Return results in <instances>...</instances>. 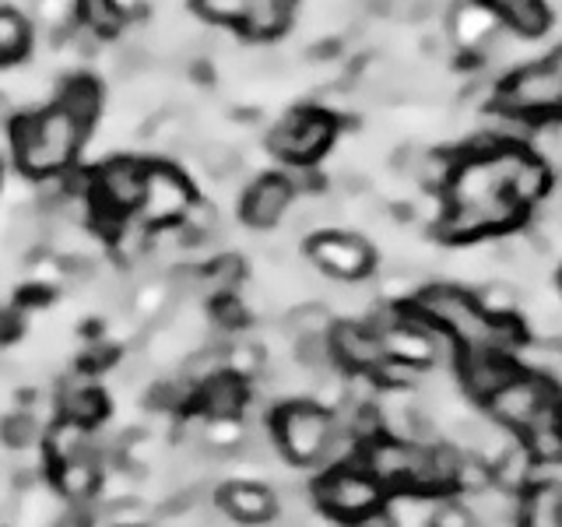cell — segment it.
<instances>
[{
	"label": "cell",
	"mask_w": 562,
	"mask_h": 527,
	"mask_svg": "<svg viewBox=\"0 0 562 527\" xmlns=\"http://www.w3.org/2000/svg\"><path fill=\"white\" fill-rule=\"evenodd\" d=\"M102 110L95 81H67L43 110L11 123V162L32 180H60L78 166L85 141Z\"/></svg>",
	"instance_id": "1"
},
{
	"label": "cell",
	"mask_w": 562,
	"mask_h": 527,
	"mask_svg": "<svg viewBox=\"0 0 562 527\" xmlns=\"http://www.w3.org/2000/svg\"><path fill=\"white\" fill-rule=\"evenodd\" d=\"M415 306L447 334L457 351H514L527 338L514 316H488L474 292L457 285H426L415 295Z\"/></svg>",
	"instance_id": "2"
},
{
	"label": "cell",
	"mask_w": 562,
	"mask_h": 527,
	"mask_svg": "<svg viewBox=\"0 0 562 527\" xmlns=\"http://www.w3.org/2000/svg\"><path fill=\"white\" fill-rule=\"evenodd\" d=\"M496 110L520 120H549L562 113V46L535 64H520L496 88Z\"/></svg>",
	"instance_id": "3"
},
{
	"label": "cell",
	"mask_w": 562,
	"mask_h": 527,
	"mask_svg": "<svg viewBox=\"0 0 562 527\" xmlns=\"http://www.w3.org/2000/svg\"><path fill=\"white\" fill-rule=\"evenodd\" d=\"M145 172L148 162H140L134 155H116L88 176V193H92L95 204L92 218L102 222L110 236H116L123 222L137 215L140 193H145Z\"/></svg>",
	"instance_id": "4"
},
{
	"label": "cell",
	"mask_w": 562,
	"mask_h": 527,
	"mask_svg": "<svg viewBox=\"0 0 562 527\" xmlns=\"http://www.w3.org/2000/svg\"><path fill=\"white\" fill-rule=\"evenodd\" d=\"M338 137V113L324 105H303L281 116L268 134V152L292 169H310L330 152Z\"/></svg>",
	"instance_id": "5"
},
{
	"label": "cell",
	"mask_w": 562,
	"mask_h": 527,
	"mask_svg": "<svg viewBox=\"0 0 562 527\" xmlns=\"http://www.w3.org/2000/svg\"><path fill=\"white\" fill-rule=\"evenodd\" d=\"M334 415L316 401H289L274 415V439L278 450L295 464H321L324 450L334 436Z\"/></svg>",
	"instance_id": "6"
},
{
	"label": "cell",
	"mask_w": 562,
	"mask_h": 527,
	"mask_svg": "<svg viewBox=\"0 0 562 527\" xmlns=\"http://www.w3.org/2000/svg\"><path fill=\"white\" fill-rule=\"evenodd\" d=\"M383 500H386V485L362 461L327 468L324 479L316 482V503L345 524L373 514V509L383 506Z\"/></svg>",
	"instance_id": "7"
},
{
	"label": "cell",
	"mask_w": 562,
	"mask_h": 527,
	"mask_svg": "<svg viewBox=\"0 0 562 527\" xmlns=\"http://www.w3.org/2000/svg\"><path fill=\"white\" fill-rule=\"evenodd\" d=\"M193 201H198V193H193L183 169H176L169 162H148L137 222L151 228V233H158V228H176L187 218Z\"/></svg>",
	"instance_id": "8"
},
{
	"label": "cell",
	"mask_w": 562,
	"mask_h": 527,
	"mask_svg": "<svg viewBox=\"0 0 562 527\" xmlns=\"http://www.w3.org/2000/svg\"><path fill=\"white\" fill-rule=\"evenodd\" d=\"M306 257L316 271L334 281H362L369 278L376 264L373 246L356 233H338V228H324L306 239Z\"/></svg>",
	"instance_id": "9"
},
{
	"label": "cell",
	"mask_w": 562,
	"mask_h": 527,
	"mask_svg": "<svg viewBox=\"0 0 562 527\" xmlns=\"http://www.w3.org/2000/svg\"><path fill=\"white\" fill-rule=\"evenodd\" d=\"M555 394H559L555 386H549L544 380H538V377L524 373V369H520V373H517V377H509L485 404H488L492 422H499V426L509 429V433H524L527 426H531V418H535Z\"/></svg>",
	"instance_id": "10"
},
{
	"label": "cell",
	"mask_w": 562,
	"mask_h": 527,
	"mask_svg": "<svg viewBox=\"0 0 562 527\" xmlns=\"http://www.w3.org/2000/svg\"><path fill=\"white\" fill-rule=\"evenodd\" d=\"M295 198H299V190L289 180V172H263L260 180H254L243 190L239 218L243 225L257 228V233H271V228L285 222Z\"/></svg>",
	"instance_id": "11"
},
{
	"label": "cell",
	"mask_w": 562,
	"mask_h": 527,
	"mask_svg": "<svg viewBox=\"0 0 562 527\" xmlns=\"http://www.w3.org/2000/svg\"><path fill=\"white\" fill-rule=\"evenodd\" d=\"M447 32L457 49L471 53V57H482L488 43L503 32V25L496 11L488 8V0H453L447 11Z\"/></svg>",
	"instance_id": "12"
},
{
	"label": "cell",
	"mask_w": 562,
	"mask_h": 527,
	"mask_svg": "<svg viewBox=\"0 0 562 527\" xmlns=\"http://www.w3.org/2000/svg\"><path fill=\"white\" fill-rule=\"evenodd\" d=\"M330 348L338 366L351 369V373H376L383 366V345L380 334L366 321H338L330 330Z\"/></svg>",
	"instance_id": "13"
},
{
	"label": "cell",
	"mask_w": 562,
	"mask_h": 527,
	"mask_svg": "<svg viewBox=\"0 0 562 527\" xmlns=\"http://www.w3.org/2000/svg\"><path fill=\"white\" fill-rule=\"evenodd\" d=\"M461 356V386L464 394L488 401L499 386L520 373L517 359L509 351H492V348H479V351H457Z\"/></svg>",
	"instance_id": "14"
},
{
	"label": "cell",
	"mask_w": 562,
	"mask_h": 527,
	"mask_svg": "<svg viewBox=\"0 0 562 527\" xmlns=\"http://www.w3.org/2000/svg\"><path fill=\"white\" fill-rule=\"evenodd\" d=\"M299 14V0H246L239 32L250 43H271L285 35Z\"/></svg>",
	"instance_id": "15"
},
{
	"label": "cell",
	"mask_w": 562,
	"mask_h": 527,
	"mask_svg": "<svg viewBox=\"0 0 562 527\" xmlns=\"http://www.w3.org/2000/svg\"><path fill=\"white\" fill-rule=\"evenodd\" d=\"M218 506L239 524H268L278 514V500L271 489L254 485V482H233L222 489Z\"/></svg>",
	"instance_id": "16"
},
{
	"label": "cell",
	"mask_w": 562,
	"mask_h": 527,
	"mask_svg": "<svg viewBox=\"0 0 562 527\" xmlns=\"http://www.w3.org/2000/svg\"><path fill=\"white\" fill-rule=\"evenodd\" d=\"M246 397H250V394H246L243 380L236 373H228V369L198 386V408L211 422H228V418L243 415Z\"/></svg>",
	"instance_id": "17"
},
{
	"label": "cell",
	"mask_w": 562,
	"mask_h": 527,
	"mask_svg": "<svg viewBox=\"0 0 562 527\" xmlns=\"http://www.w3.org/2000/svg\"><path fill=\"white\" fill-rule=\"evenodd\" d=\"M514 356H517L524 373L544 380L562 394V338H552V334H535V338H524L514 348Z\"/></svg>",
	"instance_id": "18"
},
{
	"label": "cell",
	"mask_w": 562,
	"mask_h": 527,
	"mask_svg": "<svg viewBox=\"0 0 562 527\" xmlns=\"http://www.w3.org/2000/svg\"><path fill=\"white\" fill-rule=\"evenodd\" d=\"M488 8L496 11L499 25L520 35V40H538L552 25L549 0H488Z\"/></svg>",
	"instance_id": "19"
},
{
	"label": "cell",
	"mask_w": 562,
	"mask_h": 527,
	"mask_svg": "<svg viewBox=\"0 0 562 527\" xmlns=\"http://www.w3.org/2000/svg\"><path fill=\"white\" fill-rule=\"evenodd\" d=\"M520 527H562V485L541 482L520 496Z\"/></svg>",
	"instance_id": "20"
},
{
	"label": "cell",
	"mask_w": 562,
	"mask_h": 527,
	"mask_svg": "<svg viewBox=\"0 0 562 527\" xmlns=\"http://www.w3.org/2000/svg\"><path fill=\"white\" fill-rule=\"evenodd\" d=\"M32 43H35V29L29 22V14L14 8H0V67L25 60Z\"/></svg>",
	"instance_id": "21"
},
{
	"label": "cell",
	"mask_w": 562,
	"mask_h": 527,
	"mask_svg": "<svg viewBox=\"0 0 562 527\" xmlns=\"http://www.w3.org/2000/svg\"><path fill=\"white\" fill-rule=\"evenodd\" d=\"M105 415V394L95 391L92 383H67L60 391V418H70V422H81V426L92 429L95 422Z\"/></svg>",
	"instance_id": "22"
},
{
	"label": "cell",
	"mask_w": 562,
	"mask_h": 527,
	"mask_svg": "<svg viewBox=\"0 0 562 527\" xmlns=\"http://www.w3.org/2000/svg\"><path fill=\"white\" fill-rule=\"evenodd\" d=\"M78 25L95 32L99 40H113L127 29V4L123 0H78Z\"/></svg>",
	"instance_id": "23"
},
{
	"label": "cell",
	"mask_w": 562,
	"mask_h": 527,
	"mask_svg": "<svg viewBox=\"0 0 562 527\" xmlns=\"http://www.w3.org/2000/svg\"><path fill=\"white\" fill-rule=\"evenodd\" d=\"M95 485H99L95 457H75V461L57 464V489L64 492V500H70V503L92 500Z\"/></svg>",
	"instance_id": "24"
},
{
	"label": "cell",
	"mask_w": 562,
	"mask_h": 527,
	"mask_svg": "<svg viewBox=\"0 0 562 527\" xmlns=\"http://www.w3.org/2000/svg\"><path fill=\"white\" fill-rule=\"evenodd\" d=\"M190 155L211 180H233L239 172V152L233 145H225V141H193Z\"/></svg>",
	"instance_id": "25"
},
{
	"label": "cell",
	"mask_w": 562,
	"mask_h": 527,
	"mask_svg": "<svg viewBox=\"0 0 562 527\" xmlns=\"http://www.w3.org/2000/svg\"><path fill=\"white\" fill-rule=\"evenodd\" d=\"M29 22H32V29H40V32L67 35L78 22V0H32Z\"/></svg>",
	"instance_id": "26"
},
{
	"label": "cell",
	"mask_w": 562,
	"mask_h": 527,
	"mask_svg": "<svg viewBox=\"0 0 562 527\" xmlns=\"http://www.w3.org/2000/svg\"><path fill=\"white\" fill-rule=\"evenodd\" d=\"M239 457L250 464H271L274 461V450H278V439L274 429H263V426H246L239 444H236Z\"/></svg>",
	"instance_id": "27"
},
{
	"label": "cell",
	"mask_w": 562,
	"mask_h": 527,
	"mask_svg": "<svg viewBox=\"0 0 562 527\" xmlns=\"http://www.w3.org/2000/svg\"><path fill=\"white\" fill-rule=\"evenodd\" d=\"M193 11L201 14V22L215 29H239L246 14V0H193Z\"/></svg>",
	"instance_id": "28"
},
{
	"label": "cell",
	"mask_w": 562,
	"mask_h": 527,
	"mask_svg": "<svg viewBox=\"0 0 562 527\" xmlns=\"http://www.w3.org/2000/svg\"><path fill=\"white\" fill-rule=\"evenodd\" d=\"M474 299H479V306L488 316H514V310L520 303V292L509 285V281H485V285L474 292Z\"/></svg>",
	"instance_id": "29"
},
{
	"label": "cell",
	"mask_w": 562,
	"mask_h": 527,
	"mask_svg": "<svg viewBox=\"0 0 562 527\" xmlns=\"http://www.w3.org/2000/svg\"><path fill=\"white\" fill-rule=\"evenodd\" d=\"M0 436H4V444L11 450H29L35 439L43 436V422L35 418L32 412H18V415L4 418V426H0Z\"/></svg>",
	"instance_id": "30"
},
{
	"label": "cell",
	"mask_w": 562,
	"mask_h": 527,
	"mask_svg": "<svg viewBox=\"0 0 562 527\" xmlns=\"http://www.w3.org/2000/svg\"><path fill=\"white\" fill-rule=\"evenodd\" d=\"M429 527H479V524H474L471 509H468L464 503H453V500H447L443 506H436V509H432V520H429Z\"/></svg>",
	"instance_id": "31"
},
{
	"label": "cell",
	"mask_w": 562,
	"mask_h": 527,
	"mask_svg": "<svg viewBox=\"0 0 562 527\" xmlns=\"http://www.w3.org/2000/svg\"><path fill=\"white\" fill-rule=\"evenodd\" d=\"M88 524H92V517H88L81 506H70L57 520H53V527H88Z\"/></svg>",
	"instance_id": "32"
},
{
	"label": "cell",
	"mask_w": 562,
	"mask_h": 527,
	"mask_svg": "<svg viewBox=\"0 0 562 527\" xmlns=\"http://www.w3.org/2000/svg\"><path fill=\"white\" fill-rule=\"evenodd\" d=\"M345 527H397V520L391 514H383V509H373V514H366L359 520H348Z\"/></svg>",
	"instance_id": "33"
},
{
	"label": "cell",
	"mask_w": 562,
	"mask_h": 527,
	"mask_svg": "<svg viewBox=\"0 0 562 527\" xmlns=\"http://www.w3.org/2000/svg\"><path fill=\"white\" fill-rule=\"evenodd\" d=\"M11 334H18V321H14L8 310H0V341L11 338Z\"/></svg>",
	"instance_id": "34"
},
{
	"label": "cell",
	"mask_w": 562,
	"mask_h": 527,
	"mask_svg": "<svg viewBox=\"0 0 562 527\" xmlns=\"http://www.w3.org/2000/svg\"><path fill=\"white\" fill-rule=\"evenodd\" d=\"M274 527H310V524H306V517H299L295 509H292V514L278 517V524H274Z\"/></svg>",
	"instance_id": "35"
},
{
	"label": "cell",
	"mask_w": 562,
	"mask_h": 527,
	"mask_svg": "<svg viewBox=\"0 0 562 527\" xmlns=\"http://www.w3.org/2000/svg\"><path fill=\"white\" fill-rule=\"evenodd\" d=\"M351 4L362 11H383V8H391V0H351Z\"/></svg>",
	"instance_id": "36"
},
{
	"label": "cell",
	"mask_w": 562,
	"mask_h": 527,
	"mask_svg": "<svg viewBox=\"0 0 562 527\" xmlns=\"http://www.w3.org/2000/svg\"><path fill=\"white\" fill-rule=\"evenodd\" d=\"M0 120H4V96H0Z\"/></svg>",
	"instance_id": "37"
},
{
	"label": "cell",
	"mask_w": 562,
	"mask_h": 527,
	"mask_svg": "<svg viewBox=\"0 0 562 527\" xmlns=\"http://www.w3.org/2000/svg\"><path fill=\"white\" fill-rule=\"evenodd\" d=\"M0 176H4V169H0Z\"/></svg>",
	"instance_id": "38"
}]
</instances>
